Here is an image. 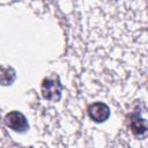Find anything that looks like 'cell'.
<instances>
[{
    "label": "cell",
    "instance_id": "cell-1",
    "mask_svg": "<svg viewBox=\"0 0 148 148\" xmlns=\"http://www.w3.org/2000/svg\"><path fill=\"white\" fill-rule=\"evenodd\" d=\"M42 92H43L44 98L50 99V101H58L61 94V84L59 83L58 80L47 77L43 81Z\"/></svg>",
    "mask_w": 148,
    "mask_h": 148
},
{
    "label": "cell",
    "instance_id": "cell-2",
    "mask_svg": "<svg viewBox=\"0 0 148 148\" xmlns=\"http://www.w3.org/2000/svg\"><path fill=\"white\" fill-rule=\"evenodd\" d=\"M6 124L15 132H25L29 127L25 117L18 111H12L6 116Z\"/></svg>",
    "mask_w": 148,
    "mask_h": 148
},
{
    "label": "cell",
    "instance_id": "cell-3",
    "mask_svg": "<svg viewBox=\"0 0 148 148\" xmlns=\"http://www.w3.org/2000/svg\"><path fill=\"white\" fill-rule=\"evenodd\" d=\"M88 114L89 117L97 123L105 121L110 116V109L106 104L102 102H96L94 104H90L88 108Z\"/></svg>",
    "mask_w": 148,
    "mask_h": 148
}]
</instances>
